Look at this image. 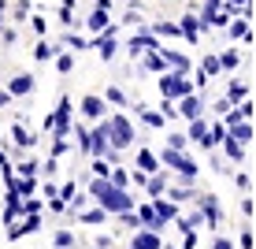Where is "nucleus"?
Returning a JSON list of instances; mask_svg holds the SVG:
<instances>
[{"mask_svg": "<svg viewBox=\"0 0 256 249\" xmlns=\"http://www.w3.org/2000/svg\"><path fill=\"white\" fill-rule=\"evenodd\" d=\"M8 141H12V153H30V149L38 145V138L22 127V115L12 123V127H8Z\"/></svg>", "mask_w": 256, "mask_h": 249, "instance_id": "nucleus-6", "label": "nucleus"}, {"mask_svg": "<svg viewBox=\"0 0 256 249\" xmlns=\"http://www.w3.org/2000/svg\"><path fill=\"white\" fill-rule=\"evenodd\" d=\"M34 86H38L34 71H15V75L4 82V90L12 93V97H30V93H34Z\"/></svg>", "mask_w": 256, "mask_h": 249, "instance_id": "nucleus-9", "label": "nucleus"}, {"mask_svg": "<svg viewBox=\"0 0 256 249\" xmlns=\"http://www.w3.org/2000/svg\"><path fill=\"white\" fill-rule=\"evenodd\" d=\"M200 71H204L208 78H216V75H223V64H219V52H208V56H200Z\"/></svg>", "mask_w": 256, "mask_h": 249, "instance_id": "nucleus-34", "label": "nucleus"}, {"mask_svg": "<svg viewBox=\"0 0 256 249\" xmlns=\"http://www.w3.org/2000/svg\"><path fill=\"white\" fill-rule=\"evenodd\" d=\"M0 41H4V45H15V41H19V30H15V26H4V34H0Z\"/></svg>", "mask_w": 256, "mask_h": 249, "instance_id": "nucleus-51", "label": "nucleus"}, {"mask_svg": "<svg viewBox=\"0 0 256 249\" xmlns=\"http://www.w3.org/2000/svg\"><path fill=\"white\" fill-rule=\"evenodd\" d=\"M238 108H242V115H245V119H252V101H249V97H245V101L238 104Z\"/></svg>", "mask_w": 256, "mask_h": 249, "instance_id": "nucleus-56", "label": "nucleus"}, {"mask_svg": "<svg viewBox=\"0 0 256 249\" xmlns=\"http://www.w3.org/2000/svg\"><path fill=\"white\" fill-rule=\"evenodd\" d=\"M234 186H238L242 193H249V190H252V179H249L245 171H234Z\"/></svg>", "mask_w": 256, "mask_h": 249, "instance_id": "nucleus-48", "label": "nucleus"}, {"mask_svg": "<svg viewBox=\"0 0 256 249\" xmlns=\"http://www.w3.org/2000/svg\"><path fill=\"white\" fill-rule=\"evenodd\" d=\"M112 186H119V190H130V186H134V179H130V171L126 167H112Z\"/></svg>", "mask_w": 256, "mask_h": 249, "instance_id": "nucleus-37", "label": "nucleus"}, {"mask_svg": "<svg viewBox=\"0 0 256 249\" xmlns=\"http://www.w3.org/2000/svg\"><path fill=\"white\" fill-rule=\"evenodd\" d=\"M15 160H19V156H15ZM15 171H19V175H26V179H41V164H38L34 156H22L19 164H15Z\"/></svg>", "mask_w": 256, "mask_h": 249, "instance_id": "nucleus-32", "label": "nucleus"}, {"mask_svg": "<svg viewBox=\"0 0 256 249\" xmlns=\"http://www.w3.org/2000/svg\"><path fill=\"white\" fill-rule=\"evenodd\" d=\"M152 208H156V216H160L164 223H174V219L182 216V208H178L171 197H167V193H164V197H152Z\"/></svg>", "mask_w": 256, "mask_h": 249, "instance_id": "nucleus-16", "label": "nucleus"}, {"mask_svg": "<svg viewBox=\"0 0 256 249\" xmlns=\"http://www.w3.org/2000/svg\"><path fill=\"white\" fill-rule=\"evenodd\" d=\"M200 115H204V97H200V90L178 101V119H200Z\"/></svg>", "mask_w": 256, "mask_h": 249, "instance_id": "nucleus-11", "label": "nucleus"}, {"mask_svg": "<svg viewBox=\"0 0 256 249\" xmlns=\"http://www.w3.org/2000/svg\"><path fill=\"white\" fill-rule=\"evenodd\" d=\"M226 34H230L234 41H245L252 34V23H249V15H234V23L226 26Z\"/></svg>", "mask_w": 256, "mask_h": 249, "instance_id": "nucleus-26", "label": "nucleus"}, {"mask_svg": "<svg viewBox=\"0 0 256 249\" xmlns=\"http://www.w3.org/2000/svg\"><path fill=\"white\" fill-rule=\"evenodd\" d=\"M126 52H130L134 60H141V56H145V45H141L138 38H130V41H126Z\"/></svg>", "mask_w": 256, "mask_h": 249, "instance_id": "nucleus-50", "label": "nucleus"}, {"mask_svg": "<svg viewBox=\"0 0 256 249\" xmlns=\"http://www.w3.org/2000/svg\"><path fill=\"white\" fill-rule=\"evenodd\" d=\"M160 52L167 56V67H171V71H178V75H190V71H193V60H190L182 49H167V45H164Z\"/></svg>", "mask_w": 256, "mask_h": 249, "instance_id": "nucleus-15", "label": "nucleus"}, {"mask_svg": "<svg viewBox=\"0 0 256 249\" xmlns=\"http://www.w3.org/2000/svg\"><path fill=\"white\" fill-rule=\"evenodd\" d=\"M104 101H108L112 108H119V112L134 108V104H130V97H126V90H122V86H108V90H104Z\"/></svg>", "mask_w": 256, "mask_h": 249, "instance_id": "nucleus-24", "label": "nucleus"}, {"mask_svg": "<svg viewBox=\"0 0 256 249\" xmlns=\"http://www.w3.org/2000/svg\"><path fill=\"white\" fill-rule=\"evenodd\" d=\"M178 26H182V41H186V45H197V41H200V34L208 30V26L200 23L197 8H190V12L182 15V19H178Z\"/></svg>", "mask_w": 256, "mask_h": 249, "instance_id": "nucleus-8", "label": "nucleus"}, {"mask_svg": "<svg viewBox=\"0 0 256 249\" xmlns=\"http://www.w3.org/2000/svg\"><path fill=\"white\" fill-rule=\"evenodd\" d=\"M242 216H245V219L252 216V197H249V193H245V197H242Z\"/></svg>", "mask_w": 256, "mask_h": 249, "instance_id": "nucleus-55", "label": "nucleus"}, {"mask_svg": "<svg viewBox=\"0 0 256 249\" xmlns=\"http://www.w3.org/2000/svg\"><path fill=\"white\" fill-rule=\"evenodd\" d=\"M242 60H245V56H242V49H234V45L226 49V52H219V64H223V75H234V71L242 67Z\"/></svg>", "mask_w": 256, "mask_h": 249, "instance_id": "nucleus-28", "label": "nucleus"}, {"mask_svg": "<svg viewBox=\"0 0 256 249\" xmlns=\"http://www.w3.org/2000/svg\"><path fill=\"white\" fill-rule=\"evenodd\" d=\"M116 38H119V30H104V34H96V38H93V49H96V56H100L104 64L119 56V41Z\"/></svg>", "mask_w": 256, "mask_h": 249, "instance_id": "nucleus-10", "label": "nucleus"}, {"mask_svg": "<svg viewBox=\"0 0 256 249\" xmlns=\"http://www.w3.org/2000/svg\"><path fill=\"white\" fill-rule=\"evenodd\" d=\"M171 179H174V175L167 171V167H160L156 175H148V182H145V193H148V201H152V197H164V193H167V186H171Z\"/></svg>", "mask_w": 256, "mask_h": 249, "instance_id": "nucleus-13", "label": "nucleus"}, {"mask_svg": "<svg viewBox=\"0 0 256 249\" xmlns=\"http://www.w3.org/2000/svg\"><path fill=\"white\" fill-rule=\"evenodd\" d=\"M156 90H160V97H167V101H182V97L197 93V82H193L190 75H178V71H164Z\"/></svg>", "mask_w": 256, "mask_h": 249, "instance_id": "nucleus-1", "label": "nucleus"}, {"mask_svg": "<svg viewBox=\"0 0 256 249\" xmlns=\"http://www.w3.org/2000/svg\"><path fill=\"white\" fill-rule=\"evenodd\" d=\"M41 197H45V201H52V197H60V186L52 182V179H41Z\"/></svg>", "mask_w": 256, "mask_h": 249, "instance_id": "nucleus-44", "label": "nucleus"}, {"mask_svg": "<svg viewBox=\"0 0 256 249\" xmlns=\"http://www.w3.org/2000/svg\"><path fill=\"white\" fill-rule=\"evenodd\" d=\"M74 193H78V182H64V186H60V197H64L67 204L74 201Z\"/></svg>", "mask_w": 256, "mask_h": 249, "instance_id": "nucleus-49", "label": "nucleus"}, {"mask_svg": "<svg viewBox=\"0 0 256 249\" xmlns=\"http://www.w3.org/2000/svg\"><path fill=\"white\" fill-rule=\"evenodd\" d=\"M167 197H171L174 204H190V201H197V186H182V182H174L167 186Z\"/></svg>", "mask_w": 256, "mask_h": 249, "instance_id": "nucleus-21", "label": "nucleus"}, {"mask_svg": "<svg viewBox=\"0 0 256 249\" xmlns=\"http://www.w3.org/2000/svg\"><path fill=\"white\" fill-rule=\"evenodd\" d=\"M15 190H19L22 197H34V193H38V179H26V175H19V179H15Z\"/></svg>", "mask_w": 256, "mask_h": 249, "instance_id": "nucleus-39", "label": "nucleus"}, {"mask_svg": "<svg viewBox=\"0 0 256 249\" xmlns=\"http://www.w3.org/2000/svg\"><path fill=\"white\" fill-rule=\"evenodd\" d=\"M186 134H190V141H193V145H197V149H204V153H216V138H212V123H208V115H200V119H190V130H186Z\"/></svg>", "mask_w": 256, "mask_h": 249, "instance_id": "nucleus-5", "label": "nucleus"}, {"mask_svg": "<svg viewBox=\"0 0 256 249\" xmlns=\"http://www.w3.org/2000/svg\"><path fill=\"white\" fill-rule=\"evenodd\" d=\"M8 15H12L15 26H26V23H30V15H34V4H26V0H12V12H8Z\"/></svg>", "mask_w": 256, "mask_h": 249, "instance_id": "nucleus-30", "label": "nucleus"}, {"mask_svg": "<svg viewBox=\"0 0 256 249\" xmlns=\"http://www.w3.org/2000/svg\"><path fill=\"white\" fill-rule=\"evenodd\" d=\"M245 97H249V82H245V78H230V82H226V101L242 104Z\"/></svg>", "mask_w": 256, "mask_h": 249, "instance_id": "nucleus-27", "label": "nucleus"}, {"mask_svg": "<svg viewBox=\"0 0 256 249\" xmlns=\"http://www.w3.org/2000/svg\"><path fill=\"white\" fill-rule=\"evenodd\" d=\"M52 245L56 249H74V234H70V230H56V234H52Z\"/></svg>", "mask_w": 256, "mask_h": 249, "instance_id": "nucleus-42", "label": "nucleus"}, {"mask_svg": "<svg viewBox=\"0 0 256 249\" xmlns=\"http://www.w3.org/2000/svg\"><path fill=\"white\" fill-rule=\"evenodd\" d=\"M64 52V45L60 41H48V38H38V45H34V60L38 64H52V60Z\"/></svg>", "mask_w": 256, "mask_h": 249, "instance_id": "nucleus-14", "label": "nucleus"}, {"mask_svg": "<svg viewBox=\"0 0 256 249\" xmlns=\"http://www.w3.org/2000/svg\"><path fill=\"white\" fill-rule=\"evenodd\" d=\"M93 249H112V234H100V238H96V245Z\"/></svg>", "mask_w": 256, "mask_h": 249, "instance_id": "nucleus-58", "label": "nucleus"}, {"mask_svg": "<svg viewBox=\"0 0 256 249\" xmlns=\"http://www.w3.org/2000/svg\"><path fill=\"white\" fill-rule=\"evenodd\" d=\"M56 19L64 23V26H78V19H74V8H60V12H56Z\"/></svg>", "mask_w": 256, "mask_h": 249, "instance_id": "nucleus-47", "label": "nucleus"}, {"mask_svg": "<svg viewBox=\"0 0 256 249\" xmlns=\"http://www.w3.org/2000/svg\"><path fill=\"white\" fill-rule=\"evenodd\" d=\"M52 64H56V71H60V75H70V71H74V64H78V52L64 49V52H60L56 60H52Z\"/></svg>", "mask_w": 256, "mask_h": 249, "instance_id": "nucleus-33", "label": "nucleus"}, {"mask_svg": "<svg viewBox=\"0 0 256 249\" xmlns=\"http://www.w3.org/2000/svg\"><path fill=\"white\" fill-rule=\"evenodd\" d=\"M93 8H96V12H112V0H96Z\"/></svg>", "mask_w": 256, "mask_h": 249, "instance_id": "nucleus-60", "label": "nucleus"}, {"mask_svg": "<svg viewBox=\"0 0 256 249\" xmlns=\"http://www.w3.org/2000/svg\"><path fill=\"white\" fill-rule=\"evenodd\" d=\"M56 171H60V160H56V156H48L45 164H41V179H52Z\"/></svg>", "mask_w": 256, "mask_h": 249, "instance_id": "nucleus-45", "label": "nucleus"}, {"mask_svg": "<svg viewBox=\"0 0 256 249\" xmlns=\"http://www.w3.org/2000/svg\"><path fill=\"white\" fill-rule=\"evenodd\" d=\"M78 4V0H60V8H74Z\"/></svg>", "mask_w": 256, "mask_h": 249, "instance_id": "nucleus-61", "label": "nucleus"}, {"mask_svg": "<svg viewBox=\"0 0 256 249\" xmlns=\"http://www.w3.org/2000/svg\"><path fill=\"white\" fill-rule=\"evenodd\" d=\"M60 45H64V49H70V52H86V49H93V38H82V34L67 30L64 38H60Z\"/></svg>", "mask_w": 256, "mask_h": 249, "instance_id": "nucleus-25", "label": "nucleus"}, {"mask_svg": "<svg viewBox=\"0 0 256 249\" xmlns=\"http://www.w3.org/2000/svg\"><path fill=\"white\" fill-rule=\"evenodd\" d=\"M26 4H34V0H26Z\"/></svg>", "mask_w": 256, "mask_h": 249, "instance_id": "nucleus-63", "label": "nucleus"}, {"mask_svg": "<svg viewBox=\"0 0 256 249\" xmlns=\"http://www.w3.org/2000/svg\"><path fill=\"white\" fill-rule=\"evenodd\" d=\"M226 130H230L242 145H249V141H252V123H249V119H245V123H234V127H226Z\"/></svg>", "mask_w": 256, "mask_h": 249, "instance_id": "nucleus-36", "label": "nucleus"}, {"mask_svg": "<svg viewBox=\"0 0 256 249\" xmlns=\"http://www.w3.org/2000/svg\"><path fill=\"white\" fill-rule=\"evenodd\" d=\"M0 141H4V130H0Z\"/></svg>", "mask_w": 256, "mask_h": 249, "instance_id": "nucleus-62", "label": "nucleus"}, {"mask_svg": "<svg viewBox=\"0 0 256 249\" xmlns=\"http://www.w3.org/2000/svg\"><path fill=\"white\" fill-rule=\"evenodd\" d=\"M242 249H252V227L249 223L242 227Z\"/></svg>", "mask_w": 256, "mask_h": 249, "instance_id": "nucleus-53", "label": "nucleus"}, {"mask_svg": "<svg viewBox=\"0 0 256 249\" xmlns=\"http://www.w3.org/2000/svg\"><path fill=\"white\" fill-rule=\"evenodd\" d=\"M96 204H100L108 216H122V212H134L138 208V197L130 190H119V186H108V190L96 197Z\"/></svg>", "mask_w": 256, "mask_h": 249, "instance_id": "nucleus-3", "label": "nucleus"}, {"mask_svg": "<svg viewBox=\"0 0 256 249\" xmlns=\"http://www.w3.org/2000/svg\"><path fill=\"white\" fill-rule=\"evenodd\" d=\"M141 67L152 71V75H164V71H171V67H167V56H164V52H145V56H141Z\"/></svg>", "mask_w": 256, "mask_h": 249, "instance_id": "nucleus-29", "label": "nucleus"}, {"mask_svg": "<svg viewBox=\"0 0 256 249\" xmlns=\"http://www.w3.org/2000/svg\"><path fill=\"white\" fill-rule=\"evenodd\" d=\"M182 234H186L182 238V249H197V230H182Z\"/></svg>", "mask_w": 256, "mask_h": 249, "instance_id": "nucleus-52", "label": "nucleus"}, {"mask_svg": "<svg viewBox=\"0 0 256 249\" xmlns=\"http://www.w3.org/2000/svg\"><path fill=\"white\" fill-rule=\"evenodd\" d=\"M212 249H234V242L226 234H216V242H212Z\"/></svg>", "mask_w": 256, "mask_h": 249, "instance_id": "nucleus-54", "label": "nucleus"}, {"mask_svg": "<svg viewBox=\"0 0 256 249\" xmlns=\"http://www.w3.org/2000/svg\"><path fill=\"white\" fill-rule=\"evenodd\" d=\"M134 167H141V171H148V175H156L164 164H160V156H156L148 145H138V160H134Z\"/></svg>", "mask_w": 256, "mask_h": 249, "instance_id": "nucleus-19", "label": "nucleus"}, {"mask_svg": "<svg viewBox=\"0 0 256 249\" xmlns=\"http://www.w3.org/2000/svg\"><path fill=\"white\" fill-rule=\"evenodd\" d=\"M197 208L204 212V219H208V227H212V230L223 227V204H219L216 193H197Z\"/></svg>", "mask_w": 256, "mask_h": 249, "instance_id": "nucleus-7", "label": "nucleus"}, {"mask_svg": "<svg viewBox=\"0 0 256 249\" xmlns=\"http://www.w3.org/2000/svg\"><path fill=\"white\" fill-rule=\"evenodd\" d=\"M116 219H119V227H126V230H138V227H141L138 208H134V212H122V216H116Z\"/></svg>", "mask_w": 256, "mask_h": 249, "instance_id": "nucleus-43", "label": "nucleus"}, {"mask_svg": "<svg viewBox=\"0 0 256 249\" xmlns=\"http://www.w3.org/2000/svg\"><path fill=\"white\" fill-rule=\"evenodd\" d=\"M12 101H15L12 93H8V90H0V108H8V104H12Z\"/></svg>", "mask_w": 256, "mask_h": 249, "instance_id": "nucleus-59", "label": "nucleus"}, {"mask_svg": "<svg viewBox=\"0 0 256 249\" xmlns=\"http://www.w3.org/2000/svg\"><path fill=\"white\" fill-rule=\"evenodd\" d=\"M112 167H116V164H112L108 156H93L90 160V171L96 175V179H112Z\"/></svg>", "mask_w": 256, "mask_h": 249, "instance_id": "nucleus-35", "label": "nucleus"}, {"mask_svg": "<svg viewBox=\"0 0 256 249\" xmlns=\"http://www.w3.org/2000/svg\"><path fill=\"white\" fill-rule=\"evenodd\" d=\"M74 219H78L82 227H100V223H108V212H104L100 204H96V208H82Z\"/></svg>", "mask_w": 256, "mask_h": 249, "instance_id": "nucleus-23", "label": "nucleus"}, {"mask_svg": "<svg viewBox=\"0 0 256 249\" xmlns=\"http://www.w3.org/2000/svg\"><path fill=\"white\" fill-rule=\"evenodd\" d=\"M108 15H112V12H96V8L90 12V19H86V26H90V34H93V38H96V34H104V30H119V26L112 23Z\"/></svg>", "mask_w": 256, "mask_h": 249, "instance_id": "nucleus-20", "label": "nucleus"}, {"mask_svg": "<svg viewBox=\"0 0 256 249\" xmlns=\"http://www.w3.org/2000/svg\"><path fill=\"white\" fill-rule=\"evenodd\" d=\"M160 112L167 115V119H178V101H167V97H164V101H160Z\"/></svg>", "mask_w": 256, "mask_h": 249, "instance_id": "nucleus-46", "label": "nucleus"}, {"mask_svg": "<svg viewBox=\"0 0 256 249\" xmlns=\"http://www.w3.org/2000/svg\"><path fill=\"white\" fill-rule=\"evenodd\" d=\"M30 30L38 34V38H45V34H48V19H45L41 12H34V15H30Z\"/></svg>", "mask_w": 256, "mask_h": 249, "instance_id": "nucleus-41", "label": "nucleus"}, {"mask_svg": "<svg viewBox=\"0 0 256 249\" xmlns=\"http://www.w3.org/2000/svg\"><path fill=\"white\" fill-rule=\"evenodd\" d=\"M108 130H112V149H134V141H138V134H134V123H130V115L126 112H112L108 115Z\"/></svg>", "mask_w": 256, "mask_h": 249, "instance_id": "nucleus-2", "label": "nucleus"}, {"mask_svg": "<svg viewBox=\"0 0 256 249\" xmlns=\"http://www.w3.org/2000/svg\"><path fill=\"white\" fill-rule=\"evenodd\" d=\"M134 249H164V234L160 230H148V227H138L134 238H130Z\"/></svg>", "mask_w": 256, "mask_h": 249, "instance_id": "nucleus-12", "label": "nucleus"}, {"mask_svg": "<svg viewBox=\"0 0 256 249\" xmlns=\"http://www.w3.org/2000/svg\"><path fill=\"white\" fill-rule=\"evenodd\" d=\"M230 108H234V104H230V101H226V97H223V101H216V112H219V115H226V112H230Z\"/></svg>", "mask_w": 256, "mask_h": 249, "instance_id": "nucleus-57", "label": "nucleus"}, {"mask_svg": "<svg viewBox=\"0 0 256 249\" xmlns=\"http://www.w3.org/2000/svg\"><path fill=\"white\" fill-rule=\"evenodd\" d=\"M219 149L226 153V160H230V164H242V160H245V145H242V141H238V138L230 134V130H226V138L219 141Z\"/></svg>", "mask_w": 256, "mask_h": 249, "instance_id": "nucleus-22", "label": "nucleus"}, {"mask_svg": "<svg viewBox=\"0 0 256 249\" xmlns=\"http://www.w3.org/2000/svg\"><path fill=\"white\" fill-rule=\"evenodd\" d=\"M108 115H112V104L104 101V93H82L78 97V119H86L90 127L108 119Z\"/></svg>", "mask_w": 256, "mask_h": 249, "instance_id": "nucleus-4", "label": "nucleus"}, {"mask_svg": "<svg viewBox=\"0 0 256 249\" xmlns=\"http://www.w3.org/2000/svg\"><path fill=\"white\" fill-rule=\"evenodd\" d=\"M167 145H171V149H178V153H190V145H193V141H190V134H178V130H171V134H167Z\"/></svg>", "mask_w": 256, "mask_h": 249, "instance_id": "nucleus-38", "label": "nucleus"}, {"mask_svg": "<svg viewBox=\"0 0 256 249\" xmlns=\"http://www.w3.org/2000/svg\"><path fill=\"white\" fill-rule=\"evenodd\" d=\"M138 123H145L148 130H167V115L160 108H141L138 104Z\"/></svg>", "mask_w": 256, "mask_h": 249, "instance_id": "nucleus-18", "label": "nucleus"}, {"mask_svg": "<svg viewBox=\"0 0 256 249\" xmlns=\"http://www.w3.org/2000/svg\"><path fill=\"white\" fill-rule=\"evenodd\" d=\"M148 26H152V34H156V38H182V26H178V23L156 19V23H148Z\"/></svg>", "mask_w": 256, "mask_h": 249, "instance_id": "nucleus-31", "label": "nucleus"}, {"mask_svg": "<svg viewBox=\"0 0 256 249\" xmlns=\"http://www.w3.org/2000/svg\"><path fill=\"white\" fill-rule=\"evenodd\" d=\"M138 219H141V227H148V230H167V223L160 216H156V208H152V201H145V204H138Z\"/></svg>", "mask_w": 256, "mask_h": 249, "instance_id": "nucleus-17", "label": "nucleus"}, {"mask_svg": "<svg viewBox=\"0 0 256 249\" xmlns=\"http://www.w3.org/2000/svg\"><path fill=\"white\" fill-rule=\"evenodd\" d=\"M70 149H74V145H70V138H52V149H48V156H67L70 153Z\"/></svg>", "mask_w": 256, "mask_h": 249, "instance_id": "nucleus-40", "label": "nucleus"}, {"mask_svg": "<svg viewBox=\"0 0 256 249\" xmlns=\"http://www.w3.org/2000/svg\"><path fill=\"white\" fill-rule=\"evenodd\" d=\"M126 249H134V245H126Z\"/></svg>", "mask_w": 256, "mask_h": 249, "instance_id": "nucleus-64", "label": "nucleus"}]
</instances>
